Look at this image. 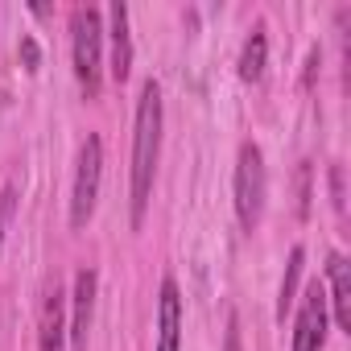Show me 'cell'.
<instances>
[{"instance_id": "cell-14", "label": "cell", "mask_w": 351, "mask_h": 351, "mask_svg": "<svg viewBox=\"0 0 351 351\" xmlns=\"http://www.w3.org/2000/svg\"><path fill=\"white\" fill-rule=\"evenodd\" d=\"M17 54H21V66H25L29 75L42 66V50H38V42H34L29 34H21V46H17Z\"/></svg>"}, {"instance_id": "cell-2", "label": "cell", "mask_w": 351, "mask_h": 351, "mask_svg": "<svg viewBox=\"0 0 351 351\" xmlns=\"http://www.w3.org/2000/svg\"><path fill=\"white\" fill-rule=\"evenodd\" d=\"M71 62H75V79H79L83 95L95 99L99 79H104V17H99V9L79 5L71 13Z\"/></svg>"}, {"instance_id": "cell-4", "label": "cell", "mask_w": 351, "mask_h": 351, "mask_svg": "<svg viewBox=\"0 0 351 351\" xmlns=\"http://www.w3.org/2000/svg\"><path fill=\"white\" fill-rule=\"evenodd\" d=\"M99 182H104V141L91 132L79 149V165H75V186H71V228L83 232L95 215L99 203Z\"/></svg>"}, {"instance_id": "cell-9", "label": "cell", "mask_w": 351, "mask_h": 351, "mask_svg": "<svg viewBox=\"0 0 351 351\" xmlns=\"http://www.w3.org/2000/svg\"><path fill=\"white\" fill-rule=\"evenodd\" d=\"M38 351H66V298L58 285L46 289L42 318H38Z\"/></svg>"}, {"instance_id": "cell-6", "label": "cell", "mask_w": 351, "mask_h": 351, "mask_svg": "<svg viewBox=\"0 0 351 351\" xmlns=\"http://www.w3.org/2000/svg\"><path fill=\"white\" fill-rule=\"evenodd\" d=\"M95 269H79L75 273V289H71V322H66V339L71 351H87V335H91V314H95Z\"/></svg>"}, {"instance_id": "cell-5", "label": "cell", "mask_w": 351, "mask_h": 351, "mask_svg": "<svg viewBox=\"0 0 351 351\" xmlns=\"http://www.w3.org/2000/svg\"><path fill=\"white\" fill-rule=\"evenodd\" d=\"M322 343H326V289L314 281V285H306V298L298 306L293 351H322Z\"/></svg>"}, {"instance_id": "cell-17", "label": "cell", "mask_w": 351, "mask_h": 351, "mask_svg": "<svg viewBox=\"0 0 351 351\" xmlns=\"http://www.w3.org/2000/svg\"><path fill=\"white\" fill-rule=\"evenodd\" d=\"M318 66H322V54H318V46H314V50H310V58H306V75H302V83H306V87H314Z\"/></svg>"}, {"instance_id": "cell-11", "label": "cell", "mask_w": 351, "mask_h": 351, "mask_svg": "<svg viewBox=\"0 0 351 351\" xmlns=\"http://www.w3.org/2000/svg\"><path fill=\"white\" fill-rule=\"evenodd\" d=\"M265 62H269V38H265V25H256L244 38V50H240V79L244 83H261L265 79Z\"/></svg>"}, {"instance_id": "cell-10", "label": "cell", "mask_w": 351, "mask_h": 351, "mask_svg": "<svg viewBox=\"0 0 351 351\" xmlns=\"http://www.w3.org/2000/svg\"><path fill=\"white\" fill-rule=\"evenodd\" d=\"M326 281H330V298L326 306H335V322L339 330H351V269L339 252L326 256Z\"/></svg>"}, {"instance_id": "cell-7", "label": "cell", "mask_w": 351, "mask_h": 351, "mask_svg": "<svg viewBox=\"0 0 351 351\" xmlns=\"http://www.w3.org/2000/svg\"><path fill=\"white\" fill-rule=\"evenodd\" d=\"M157 351H182V293L173 277L161 281L157 298Z\"/></svg>"}, {"instance_id": "cell-12", "label": "cell", "mask_w": 351, "mask_h": 351, "mask_svg": "<svg viewBox=\"0 0 351 351\" xmlns=\"http://www.w3.org/2000/svg\"><path fill=\"white\" fill-rule=\"evenodd\" d=\"M302 265H306V248L298 244L285 261V277H281V289H277V322H285V314L293 310L298 302V281H302Z\"/></svg>"}, {"instance_id": "cell-15", "label": "cell", "mask_w": 351, "mask_h": 351, "mask_svg": "<svg viewBox=\"0 0 351 351\" xmlns=\"http://www.w3.org/2000/svg\"><path fill=\"white\" fill-rule=\"evenodd\" d=\"M223 351H244V335H240V314H228V335H223Z\"/></svg>"}, {"instance_id": "cell-13", "label": "cell", "mask_w": 351, "mask_h": 351, "mask_svg": "<svg viewBox=\"0 0 351 351\" xmlns=\"http://www.w3.org/2000/svg\"><path fill=\"white\" fill-rule=\"evenodd\" d=\"M13 215H17V186L9 182V186H5V195H0V240L9 236V228H13Z\"/></svg>"}, {"instance_id": "cell-3", "label": "cell", "mask_w": 351, "mask_h": 351, "mask_svg": "<svg viewBox=\"0 0 351 351\" xmlns=\"http://www.w3.org/2000/svg\"><path fill=\"white\" fill-rule=\"evenodd\" d=\"M265 195H269V173H265V153L261 145L244 141L236 157V219L252 236L265 215Z\"/></svg>"}, {"instance_id": "cell-8", "label": "cell", "mask_w": 351, "mask_h": 351, "mask_svg": "<svg viewBox=\"0 0 351 351\" xmlns=\"http://www.w3.org/2000/svg\"><path fill=\"white\" fill-rule=\"evenodd\" d=\"M108 46H112V58H108V71L116 83H124L132 75V34H128V5L116 0L108 9Z\"/></svg>"}, {"instance_id": "cell-16", "label": "cell", "mask_w": 351, "mask_h": 351, "mask_svg": "<svg viewBox=\"0 0 351 351\" xmlns=\"http://www.w3.org/2000/svg\"><path fill=\"white\" fill-rule=\"evenodd\" d=\"M330 195H335V211L343 215V207H347V199H343V169H339V165L330 169Z\"/></svg>"}, {"instance_id": "cell-1", "label": "cell", "mask_w": 351, "mask_h": 351, "mask_svg": "<svg viewBox=\"0 0 351 351\" xmlns=\"http://www.w3.org/2000/svg\"><path fill=\"white\" fill-rule=\"evenodd\" d=\"M157 157H161V87L157 79H145L136 99V120H132V228L145 223Z\"/></svg>"}]
</instances>
